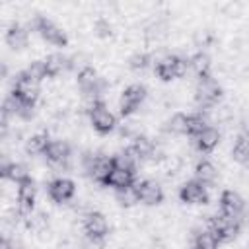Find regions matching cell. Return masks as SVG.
I'll return each instance as SVG.
<instances>
[{"mask_svg":"<svg viewBox=\"0 0 249 249\" xmlns=\"http://www.w3.org/2000/svg\"><path fill=\"white\" fill-rule=\"evenodd\" d=\"M220 95H222V89H220L218 82L212 76L198 78L196 89H195V97H196V103L202 109H212L216 105V101L220 99Z\"/></svg>","mask_w":249,"mask_h":249,"instance_id":"cell-1","label":"cell"},{"mask_svg":"<svg viewBox=\"0 0 249 249\" xmlns=\"http://www.w3.org/2000/svg\"><path fill=\"white\" fill-rule=\"evenodd\" d=\"M239 220L226 214L208 220V230L218 237V241H233L239 233Z\"/></svg>","mask_w":249,"mask_h":249,"instance_id":"cell-2","label":"cell"},{"mask_svg":"<svg viewBox=\"0 0 249 249\" xmlns=\"http://www.w3.org/2000/svg\"><path fill=\"white\" fill-rule=\"evenodd\" d=\"M189 62L181 56L175 54H165L160 60H156V74L161 80H171V78H181L187 74Z\"/></svg>","mask_w":249,"mask_h":249,"instance_id":"cell-3","label":"cell"},{"mask_svg":"<svg viewBox=\"0 0 249 249\" xmlns=\"http://www.w3.org/2000/svg\"><path fill=\"white\" fill-rule=\"evenodd\" d=\"M113 169V158H105V156H91L88 154L84 158V171L97 183H107V177Z\"/></svg>","mask_w":249,"mask_h":249,"instance_id":"cell-4","label":"cell"},{"mask_svg":"<svg viewBox=\"0 0 249 249\" xmlns=\"http://www.w3.org/2000/svg\"><path fill=\"white\" fill-rule=\"evenodd\" d=\"M33 23H35V29L39 31V35H41L47 43H53V45H56V47H64V45H66V35H64V31H62L56 23H53L51 19L39 16V18H35Z\"/></svg>","mask_w":249,"mask_h":249,"instance_id":"cell-5","label":"cell"},{"mask_svg":"<svg viewBox=\"0 0 249 249\" xmlns=\"http://www.w3.org/2000/svg\"><path fill=\"white\" fill-rule=\"evenodd\" d=\"M89 119H91L93 128H95L97 132H101V134L111 132V130L115 128V124H117L115 115L107 109V105H105L103 101H101V103H97V105L93 107V111L89 113Z\"/></svg>","mask_w":249,"mask_h":249,"instance_id":"cell-6","label":"cell"},{"mask_svg":"<svg viewBox=\"0 0 249 249\" xmlns=\"http://www.w3.org/2000/svg\"><path fill=\"white\" fill-rule=\"evenodd\" d=\"M41 93V88H39V82L31 80L29 76L25 74H19L14 82V95H18L19 99L23 101H29V103H35V99L39 97Z\"/></svg>","mask_w":249,"mask_h":249,"instance_id":"cell-7","label":"cell"},{"mask_svg":"<svg viewBox=\"0 0 249 249\" xmlns=\"http://www.w3.org/2000/svg\"><path fill=\"white\" fill-rule=\"evenodd\" d=\"M144 97H146V89H144V86H140V84H132V86H128V88L124 89L123 97H121V113H123V115H130V113H134V111L140 107V103L144 101Z\"/></svg>","mask_w":249,"mask_h":249,"instance_id":"cell-8","label":"cell"},{"mask_svg":"<svg viewBox=\"0 0 249 249\" xmlns=\"http://www.w3.org/2000/svg\"><path fill=\"white\" fill-rule=\"evenodd\" d=\"M134 189H136V193H138L140 202H144V204H158V202H161V198H163L161 187H160L156 181H152V179L136 181V183H134Z\"/></svg>","mask_w":249,"mask_h":249,"instance_id":"cell-9","label":"cell"},{"mask_svg":"<svg viewBox=\"0 0 249 249\" xmlns=\"http://www.w3.org/2000/svg\"><path fill=\"white\" fill-rule=\"evenodd\" d=\"M179 196L183 202H189V204H204L208 200L206 185H202L200 181H187L181 187Z\"/></svg>","mask_w":249,"mask_h":249,"instance_id":"cell-10","label":"cell"},{"mask_svg":"<svg viewBox=\"0 0 249 249\" xmlns=\"http://www.w3.org/2000/svg\"><path fill=\"white\" fill-rule=\"evenodd\" d=\"M84 230H86V233H88L93 241H97V239H103V237H105L109 226H107V220H105L103 214H99V212H89V214H86V218H84Z\"/></svg>","mask_w":249,"mask_h":249,"instance_id":"cell-11","label":"cell"},{"mask_svg":"<svg viewBox=\"0 0 249 249\" xmlns=\"http://www.w3.org/2000/svg\"><path fill=\"white\" fill-rule=\"evenodd\" d=\"M74 191H76L74 183L70 179H66V177H58V179H54V181L49 183V196L54 202H66V200H70L74 196Z\"/></svg>","mask_w":249,"mask_h":249,"instance_id":"cell-12","label":"cell"},{"mask_svg":"<svg viewBox=\"0 0 249 249\" xmlns=\"http://www.w3.org/2000/svg\"><path fill=\"white\" fill-rule=\"evenodd\" d=\"M78 86L84 93H89V95H99L101 93V78L89 66H86L78 72Z\"/></svg>","mask_w":249,"mask_h":249,"instance_id":"cell-13","label":"cell"},{"mask_svg":"<svg viewBox=\"0 0 249 249\" xmlns=\"http://www.w3.org/2000/svg\"><path fill=\"white\" fill-rule=\"evenodd\" d=\"M33 204H35V185L33 181H25L19 185L18 189V210L21 216H29L33 212Z\"/></svg>","mask_w":249,"mask_h":249,"instance_id":"cell-14","label":"cell"},{"mask_svg":"<svg viewBox=\"0 0 249 249\" xmlns=\"http://www.w3.org/2000/svg\"><path fill=\"white\" fill-rule=\"evenodd\" d=\"M220 208H222V214L237 218L243 210V198L235 191H224L220 196Z\"/></svg>","mask_w":249,"mask_h":249,"instance_id":"cell-15","label":"cell"},{"mask_svg":"<svg viewBox=\"0 0 249 249\" xmlns=\"http://www.w3.org/2000/svg\"><path fill=\"white\" fill-rule=\"evenodd\" d=\"M47 160L54 165H64L68 160H70V146L62 140H53L45 152Z\"/></svg>","mask_w":249,"mask_h":249,"instance_id":"cell-16","label":"cell"},{"mask_svg":"<svg viewBox=\"0 0 249 249\" xmlns=\"http://www.w3.org/2000/svg\"><path fill=\"white\" fill-rule=\"evenodd\" d=\"M134 183H136V181H134V171L121 169V167H115V165H113V169H111V173H109L105 185L115 187V189L119 191V189H126V187H130V185H134Z\"/></svg>","mask_w":249,"mask_h":249,"instance_id":"cell-17","label":"cell"},{"mask_svg":"<svg viewBox=\"0 0 249 249\" xmlns=\"http://www.w3.org/2000/svg\"><path fill=\"white\" fill-rule=\"evenodd\" d=\"M195 140H196V148L200 152H212L220 142V132L214 126H206Z\"/></svg>","mask_w":249,"mask_h":249,"instance_id":"cell-18","label":"cell"},{"mask_svg":"<svg viewBox=\"0 0 249 249\" xmlns=\"http://www.w3.org/2000/svg\"><path fill=\"white\" fill-rule=\"evenodd\" d=\"M2 175L8 179V181H12V183H18V185H21V183H25V181H29V173H27V167L25 165H21V163H4L2 165Z\"/></svg>","mask_w":249,"mask_h":249,"instance_id":"cell-19","label":"cell"},{"mask_svg":"<svg viewBox=\"0 0 249 249\" xmlns=\"http://www.w3.org/2000/svg\"><path fill=\"white\" fill-rule=\"evenodd\" d=\"M45 64H47V74L49 76H58L64 70L72 68V60L68 56H64V54H58V53L56 54H49Z\"/></svg>","mask_w":249,"mask_h":249,"instance_id":"cell-20","label":"cell"},{"mask_svg":"<svg viewBox=\"0 0 249 249\" xmlns=\"http://www.w3.org/2000/svg\"><path fill=\"white\" fill-rule=\"evenodd\" d=\"M195 175H196V181H200L202 185H210V183L216 181V177H218V169H216L210 161L202 160V161L196 163V167H195Z\"/></svg>","mask_w":249,"mask_h":249,"instance_id":"cell-21","label":"cell"},{"mask_svg":"<svg viewBox=\"0 0 249 249\" xmlns=\"http://www.w3.org/2000/svg\"><path fill=\"white\" fill-rule=\"evenodd\" d=\"M49 144H51L49 136L39 132V134H33L31 138H27V142H25V152L31 154V156H39V154H45V152H47Z\"/></svg>","mask_w":249,"mask_h":249,"instance_id":"cell-22","label":"cell"},{"mask_svg":"<svg viewBox=\"0 0 249 249\" xmlns=\"http://www.w3.org/2000/svg\"><path fill=\"white\" fill-rule=\"evenodd\" d=\"M132 148H134V152L138 154L140 161H142V160H152V158H154V152H156L154 142H152L150 138H146V136H136L134 142H132Z\"/></svg>","mask_w":249,"mask_h":249,"instance_id":"cell-23","label":"cell"},{"mask_svg":"<svg viewBox=\"0 0 249 249\" xmlns=\"http://www.w3.org/2000/svg\"><path fill=\"white\" fill-rule=\"evenodd\" d=\"M27 41H29L27 31H25L23 27H19V25H14V27L6 33V43H8L12 49H23V47H27Z\"/></svg>","mask_w":249,"mask_h":249,"instance_id":"cell-24","label":"cell"},{"mask_svg":"<svg viewBox=\"0 0 249 249\" xmlns=\"http://www.w3.org/2000/svg\"><path fill=\"white\" fill-rule=\"evenodd\" d=\"M218 237L210 231V230H204V231H198L193 239V249H218Z\"/></svg>","mask_w":249,"mask_h":249,"instance_id":"cell-25","label":"cell"},{"mask_svg":"<svg viewBox=\"0 0 249 249\" xmlns=\"http://www.w3.org/2000/svg\"><path fill=\"white\" fill-rule=\"evenodd\" d=\"M231 156L235 161L247 165L249 163V138L247 136H237L233 148H231Z\"/></svg>","mask_w":249,"mask_h":249,"instance_id":"cell-26","label":"cell"},{"mask_svg":"<svg viewBox=\"0 0 249 249\" xmlns=\"http://www.w3.org/2000/svg\"><path fill=\"white\" fill-rule=\"evenodd\" d=\"M189 66L193 68V72H195L198 78L208 76V70H210V58H208L206 53H196V54L191 58Z\"/></svg>","mask_w":249,"mask_h":249,"instance_id":"cell-27","label":"cell"},{"mask_svg":"<svg viewBox=\"0 0 249 249\" xmlns=\"http://www.w3.org/2000/svg\"><path fill=\"white\" fill-rule=\"evenodd\" d=\"M206 126H210L208 123H206V119L200 115V113H195V115H187V134H191V136H198Z\"/></svg>","mask_w":249,"mask_h":249,"instance_id":"cell-28","label":"cell"},{"mask_svg":"<svg viewBox=\"0 0 249 249\" xmlns=\"http://www.w3.org/2000/svg\"><path fill=\"white\" fill-rule=\"evenodd\" d=\"M171 134H187V115L183 113H175L169 121H167V126H165Z\"/></svg>","mask_w":249,"mask_h":249,"instance_id":"cell-29","label":"cell"},{"mask_svg":"<svg viewBox=\"0 0 249 249\" xmlns=\"http://www.w3.org/2000/svg\"><path fill=\"white\" fill-rule=\"evenodd\" d=\"M23 74L29 76V78L35 80V82H41L43 78L49 76V74H47V64H45V60H35V62H31V64L25 68Z\"/></svg>","mask_w":249,"mask_h":249,"instance_id":"cell-30","label":"cell"},{"mask_svg":"<svg viewBox=\"0 0 249 249\" xmlns=\"http://www.w3.org/2000/svg\"><path fill=\"white\" fill-rule=\"evenodd\" d=\"M117 200H119L123 206H132V204L140 202L134 185H130V187H126V189H119V191H117Z\"/></svg>","mask_w":249,"mask_h":249,"instance_id":"cell-31","label":"cell"},{"mask_svg":"<svg viewBox=\"0 0 249 249\" xmlns=\"http://www.w3.org/2000/svg\"><path fill=\"white\" fill-rule=\"evenodd\" d=\"M27 226L33 230V231H43L47 228V216L43 212H31L27 216Z\"/></svg>","mask_w":249,"mask_h":249,"instance_id":"cell-32","label":"cell"},{"mask_svg":"<svg viewBox=\"0 0 249 249\" xmlns=\"http://www.w3.org/2000/svg\"><path fill=\"white\" fill-rule=\"evenodd\" d=\"M148 62H150V56L146 53H134L130 56V60H128V64H130L132 70H144L148 66Z\"/></svg>","mask_w":249,"mask_h":249,"instance_id":"cell-33","label":"cell"},{"mask_svg":"<svg viewBox=\"0 0 249 249\" xmlns=\"http://www.w3.org/2000/svg\"><path fill=\"white\" fill-rule=\"evenodd\" d=\"M95 29H97V33H99L101 37H107V35H111V25H109L105 19H99V21L95 23Z\"/></svg>","mask_w":249,"mask_h":249,"instance_id":"cell-34","label":"cell"},{"mask_svg":"<svg viewBox=\"0 0 249 249\" xmlns=\"http://www.w3.org/2000/svg\"><path fill=\"white\" fill-rule=\"evenodd\" d=\"M0 249H19V243H16L14 239L4 237V239L0 241Z\"/></svg>","mask_w":249,"mask_h":249,"instance_id":"cell-35","label":"cell"}]
</instances>
